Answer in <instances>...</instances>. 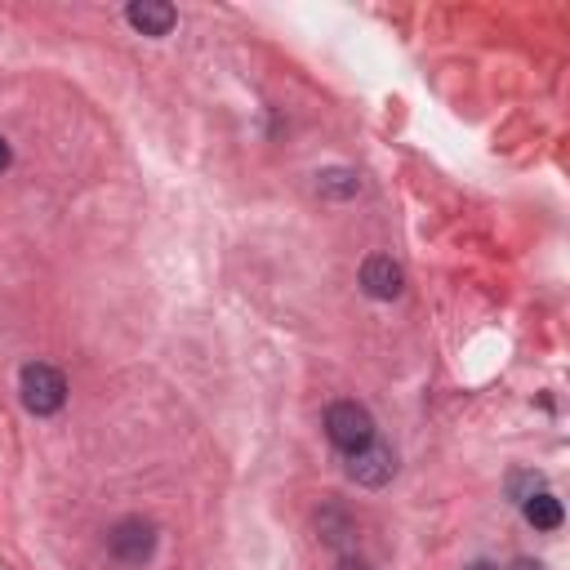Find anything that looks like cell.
Returning <instances> with one entry per match:
<instances>
[{
	"mask_svg": "<svg viewBox=\"0 0 570 570\" xmlns=\"http://www.w3.org/2000/svg\"><path fill=\"white\" fill-rule=\"evenodd\" d=\"M19 396H23V406L40 419L49 415H59L63 402H68V379L63 370H54L49 361H27L23 375H19Z\"/></svg>",
	"mask_w": 570,
	"mask_h": 570,
	"instance_id": "obj_1",
	"label": "cell"
},
{
	"mask_svg": "<svg viewBox=\"0 0 570 570\" xmlns=\"http://www.w3.org/2000/svg\"><path fill=\"white\" fill-rule=\"evenodd\" d=\"M512 570H544V566H539V561H518Z\"/></svg>",
	"mask_w": 570,
	"mask_h": 570,
	"instance_id": "obj_11",
	"label": "cell"
},
{
	"mask_svg": "<svg viewBox=\"0 0 570 570\" xmlns=\"http://www.w3.org/2000/svg\"><path fill=\"white\" fill-rule=\"evenodd\" d=\"M126 19L143 36H169V32H175V23H179L175 5H161V0H139V5L126 10Z\"/></svg>",
	"mask_w": 570,
	"mask_h": 570,
	"instance_id": "obj_6",
	"label": "cell"
},
{
	"mask_svg": "<svg viewBox=\"0 0 570 570\" xmlns=\"http://www.w3.org/2000/svg\"><path fill=\"white\" fill-rule=\"evenodd\" d=\"M325 437H330L339 450L357 454L361 446L375 441V415H370L366 406H357V402H334V406L325 411Z\"/></svg>",
	"mask_w": 570,
	"mask_h": 570,
	"instance_id": "obj_2",
	"label": "cell"
},
{
	"mask_svg": "<svg viewBox=\"0 0 570 570\" xmlns=\"http://www.w3.org/2000/svg\"><path fill=\"white\" fill-rule=\"evenodd\" d=\"M317 192L334 197V201H348V197L361 192V179L353 175V169H321V175H317Z\"/></svg>",
	"mask_w": 570,
	"mask_h": 570,
	"instance_id": "obj_8",
	"label": "cell"
},
{
	"mask_svg": "<svg viewBox=\"0 0 570 570\" xmlns=\"http://www.w3.org/2000/svg\"><path fill=\"white\" fill-rule=\"evenodd\" d=\"M522 512H526V522L535 526V531H557L561 526V499L557 495H548V490H539V495H526L522 499Z\"/></svg>",
	"mask_w": 570,
	"mask_h": 570,
	"instance_id": "obj_7",
	"label": "cell"
},
{
	"mask_svg": "<svg viewBox=\"0 0 570 570\" xmlns=\"http://www.w3.org/2000/svg\"><path fill=\"white\" fill-rule=\"evenodd\" d=\"M468 570H499V566H495V561H473Z\"/></svg>",
	"mask_w": 570,
	"mask_h": 570,
	"instance_id": "obj_12",
	"label": "cell"
},
{
	"mask_svg": "<svg viewBox=\"0 0 570 570\" xmlns=\"http://www.w3.org/2000/svg\"><path fill=\"white\" fill-rule=\"evenodd\" d=\"M10 161H14V147H10V139H0V175L10 169Z\"/></svg>",
	"mask_w": 570,
	"mask_h": 570,
	"instance_id": "obj_9",
	"label": "cell"
},
{
	"mask_svg": "<svg viewBox=\"0 0 570 570\" xmlns=\"http://www.w3.org/2000/svg\"><path fill=\"white\" fill-rule=\"evenodd\" d=\"M339 570H370L361 557H344V561H339Z\"/></svg>",
	"mask_w": 570,
	"mask_h": 570,
	"instance_id": "obj_10",
	"label": "cell"
},
{
	"mask_svg": "<svg viewBox=\"0 0 570 570\" xmlns=\"http://www.w3.org/2000/svg\"><path fill=\"white\" fill-rule=\"evenodd\" d=\"M107 548H111V557L126 561V566H143V561H152V553H156V526L143 522V518H126V522L111 526Z\"/></svg>",
	"mask_w": 570,
	"mask_h": 570,
	"instance_id": "obj_3",
	"label": "cell"
},
{
	"mask_svg": "<svg viewBox=\"0 0 570 570\" xmlns=\"http://www.w3.org/2000/svg\"><path fill=\"white\" fill-rule=\"evenodd\" d=\"M361 290H366L370 299H379V304H392L396 295L406 290L402 263H396L392 254H370V259L361 263Z\"/></svg>",
	"mask_w": 570,
	"mask_h": 570,
	"instance_id": "obj_4",
	"label": "cell"
},
{
	"mask_svg": "<svg viewBox=\"0 0 570 570\" xmlns=\"http://www.w3.org/2000/svg\"><path fill=\"white\" fill-rule=\"evenodd\" d=\"M392 473H396V454H392L388 446H379V441H370V446H361L357 454H348V477H353L357 486L379 490V486L392 482Z\"/></svg>",
	"mask_w": 570,
	"mask_h": 570,
	"instance_id": "obj_5",
	"label": "cell"
}]
</instances>
